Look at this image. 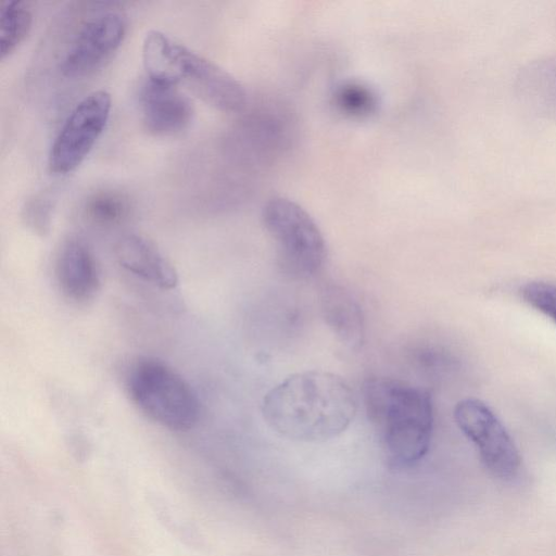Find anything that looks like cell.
I'll return each mask as SVG.
<instances>
[{
    "instance_id": "1",
    "label": "cell",
    "mask_w": 556,
    "mask_h": 556,
    "mask_svg": "<svg viewBox=\"0 0 556 556\" xmlns=\"http://www.w3.org/2000/svg\"><path fill=\"white\" fill-rule=\"evenodd\" d=\"M357 412V400L340 376L323 371L295 372L264 396L262 415L277 434L292 441L316 443L344 432Z\"/></svg>"
},
{
    "instance_id": "2",
    "label": "cell",
    "mask_w": 556,
    "mask_h": 556,
    "mask_svg": "<svg viewBox=\"0 0 556 556\" xmlns=\"http://www.w3.org/2000/svg\"><path fill=\"white\" fill-rule=\"evenodd\" d=\"M363 402L391 467L408 468L424 458L433 430L428 390L400 379L371 377L363 384Z\"/></svg>"
},
{
    "instance_id": "3",
    "label": "cell",
    "mask_w": 556,
    "mask_h": 556,
    "mask_svg": "<svg viewBox=\"0 0 556 556\" xmlns=\"http://www.w3.org/2000/svg\"><path fill=\"white\" fill-rule=\"evenodd\" d=\"M142 62L148 77L185 86L220 111L235 113L245 106V90L231 74L161 30L146 34Z\"/></svg>"
},
{
    "instance_id": "4",
    "label": "cell",
    "mask_w": 556,
    "mask_h": 556,
    "mask_svg": "<svg viewBox=\"0 0 556 556\" xmlns=\"http://www.w3.org/2000/svg\"><path fill=\"white\" fill-rule=\"evenodd\" d=\"M126 389L131 402L149 419L173 431L192 429L200 417V403L190 384L168 364L139 357L127 371Z\"/></svg>"
},
{
    "instance_id": "5",
    "label": "cell",
    "mask_w": 556,
    "mask_h": 556,
    "mask_svg": "<svg viewBox=\"0 0 556 556\" xmlns=\"http://www.w3.org/2000/svg\"><path fill=\"white\" fill-rule=\"evenodd\" d=\"M263 225L275 243L281 271L294 279L316 276L325 265V238L313 217L296 202L269 199L262 211Z\"/></svg>"
},
{
    "instance_id": "6",
    "label": "cell",
    "mask_w": 556,
    "mask_h": 556,
    "mask_svg": "<svg viewBox=\"0 0 556 556\" xmlns=\"http://www.w3.org/2000/svg\"><path fill=\"white\" fill-rule=\"evenodd\" d=\"M111 109V94L104 89L89 92L74 105L50 147L51 173L67 174L83 163L104 131Z\"/></svg>"
},
{
    "instance_id": "7",
    "label": "cell",
    "mask_w": 556,
    "mask_h": 556,
    "mask_svg": "<svg viewBox=\"0 0 556 556\" xmlns=\"http://www.w3.org/2000/svg\"><path fill=\"white\" fill-rule=\"evenodd\" d=\"M460 431L475 444L486 469L496 478L513 479L519 471V451L497 416L483 402L464 399L454 408Z\"/></svg>"
},
{
    "instance_id": "8",
    "label": "cell",
    "mask_w": 556,
    "mask_h": 556,
    "mask_svg": "<svg viewBox=\"0 0 556 556\" xmlns=\"http://www.w3.org/2000/svg\"><path fill=\"white\" fill-rule=\"evenodd\" d=\"M127 21L118 11H105L87 20L60 63L66 77H83L99 68L122 45Z\"/></svg>"
},
{
    "instance_id": "9",
    "label": "cell",
    "mask_w": 556,
    "mask_h": 556,
    "mask_svg": "<svg viewBox=\"0 0 556 556\" xmlns=\"http://www.w3.org/2000/svg\"><path fill=\"white\" fill-rule=\"evenodd\" d=\"M138 97L144 128L154 136L177 135L192 122V102L179 87L147 76Z\"/></svg>"
},
{
    "instance_id": "10",
    "label": "cell",
    "mask_w": 556,
    "mask_h": 556,
    "mask_svg": "<svg viewBox=\"0 0 556 556\" xmlns=\"http://www.w3.org/2000/svg\"><path fill=\"white\" fill-rule=\"evenodd\" d=\"M54 274L61 293L75 303L92 300L101 286L97 260L79 238H68L62 243L56 254Z\"/></svg>"
},
{
    "instance_id": "11",
    "label": "cell",
    "mask_w": 556,
    "mask_h": 556,
    "mask_svg": "<svg viewBox=\"0 0 556 556\" xmlns=\"http://www.w3.org/2000/svg\"><path fill=\"white\" fill-rule=\"evenodd\" d=\"M114 252L123 268L152 286L162 290H173L177 287V270L148 238L138 233H127L117 240Z\"/></svg>"
},
{
    "instance_id": "12",
    "label": "cell",
    "mask_w": 556,
    "mask_h": 556,
    "mask_svg": "<svg viewBox=\"0 0 556 556\" xmlns=\"http://www.w3.org/2000/svg\"><path fill=\"white\" fill-rule=\"evenodd\" d=\"M323 318L336 338L350 349H357L364 341L365 324L357 301L343 287L324 285L319 292Z\"/></svg>"
},
{
    "instance_id": "13",
    "label": "cell",
    "mask_w": 556,
    "mask_h": 556,
    "mask_svg": "<svg viewBox=\"0 0 556 556\" xmlns=\"http://www.w3.org/2000/svg\"><path fill=\"white\" fill-rule=\"evenodd\" d=\"M517 89L532 109L556 118V55L522 68L517 77Z\"/></svg>"
},
{
    "instance_id": "14",
    "label": "cell",
    "mask_w": 556,
    "mask_h": 556,
    "mask_svg": "<svg viewBox=\"0 0 556 556\" xmlns=\"http://www.w3.org/2000/svg\"><path fill=\"white\" fill-rule=\"evenodd\" d=\"M130 198L123 191L103 188L91 192L83 205L84 217L98 227H114L130 215Z\"/></svg>"
},
{
    "instance_id": "15",
    "label": "cell",
    "mask_w": 556,
    "mask_h": 556,
    "mask_svg": "<svg viewBox=\"0 0 556 556\" xmlns=\"http://www.w3.org/2000/svg\"><path fill=\"white\" fill-rule=\"evenodd\" d=\"M33 25V13L23 1H7L0 12V54L10 55L24 41Z\"/></svg>"
},
{
    "instance_id": "16",
    "label": "cell",
    "mask_w": 556,
    "mask_h": 556,
    "mask_svg": "<svg viewBox=\"0 0 556 556\" xmlns=\"http://www.w3.org/2000/svg\"><path fill=\"white\" fill-rule=\"evenodd\" d=\"M332 102L338 111L350 117H367L378 108L376 92L367 85L349 80L341 83L333 91Z\"/></svg>"
},
{
    "instance_id": "17",
    "label": "cell",
    "mask_w": 556,
    "mask_h": 556,
    "mask_svg": "<svg viewBox=\"0 0 556 556\" xmlns=\"http://www.w3.org/2000/svg\"><path fill=\"white\" fill-rule=\"evenodd\" d=\"M55 201V191L47 188L34 193L25 202L22 218L33 232L39 236H46L49 232Z\"/></svg>"
},
{
    "instance_id": "18",
    "label": "cell",
    "mask_w": 556,
    "mask_h": 556,
    "mask_svg": "<svg viewBox=\"0 0 556 556\" xmlns=\"http://www.w3.org/2000/svg\"><path fill=\"white\" fill-rule=\"evenodd\" d=\"M520 295L523 302L556 325V283L531 281L521 287Z\"/></svg>"
}]
</instances>
